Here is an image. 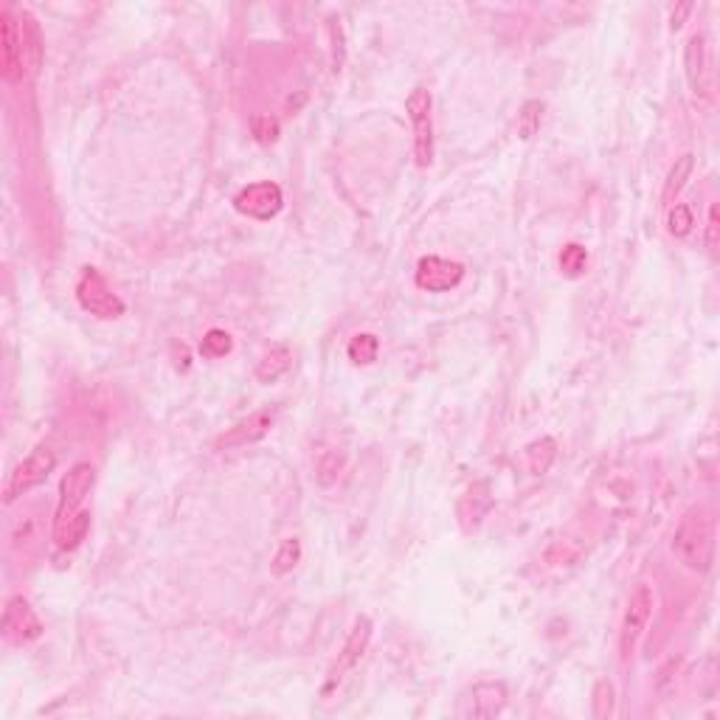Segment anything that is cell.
I'll return each instance as SVG.
<instances>
[{"label":"cell","mask_w":720,"mask_h":720,"mask_svg":"<svg viewBox=\"0 0 720 720\" xmlns=\"http://www.w3.org/2000/svg\"><path fill=\"white\" fill-rule=\"evenodd\" d=\"M673 554L695 574H709L715 566V520L706 507H690L673 532Z\"/></svg>","instance_id":"1"},{"label":"cell","mask_w":720,"mask_h":720,"mask_svg":"<svg viewBox=\"0 0 720 720\" xmlns=\"http://www.w3.org/2000/svg\"><path fill=\"white\" fill-rule=\"evenodd\" d=\"M96 484V470L90 462H79L74 465L68 473L62 476L59 481V501H57V512H54V527H51V538L54 543L71 530V523L85 512L82 504L87 499V493Z\"/></svg>","instance_id":"2"},{"label":"cell","mask_w":720,"mask_h":720,"mask_svg":"<svg viewBox=\"0 0 720 720\" xmlns=\"http://www.w3.org/2000/svg\"><path fill=\"white\" fill-rule=\"evenodd\" d=\"M406 113L414 129V160L419 170H428L434 163V99L431 90L417 85L408 99H406Z\"/></svg>","instance_id":"3"},{"label":"cell","mask_w":720,"mask_h":720,"mask_svg":"<svg viewBox=\"0 0 720 720\" xmlns=\"http://www.w3.org/2000/svg\"><path fill=\"white\" fill-rule=\"evenodd\" d=\"M57 468V456L51 447L40 445L37 450H31L26 459L9 473L6 484H4V504H12L17 501L20 496H26L28 489L40 487Z\"/></svg>","instance_id":"4"},{"label":"cell","mask_w":720,"mask_h":720,"mask_svg":"<svg viewBox=\"0 0 720 720\" xmlns=\"http://www.w3.org/2000/svg\"><path fill=\"white\" fill-rule=\"evenodd\" d=\"M77 299L82 304L85 313L102 318V321H113L124 315V302L113 293V287L108 284V279L96 271V268H85L79 282H77Z\"/></svg>","instance_id":"5"},{"label":"cell","mask_w":720,"mask_h":720,"mask_svg":"<svg viewBox=\"0 0 720 720\" xmlns=\"http://www.w3.org/2000/svg\"><path fill=\"white\" fill-rule=\"evenodd\" d=\"M650 613H653V591L647 585H636V591L631 594L625 616H622V625H619V656H622V662H631V656L636 653V644H639L642 633L647 631Z\"/></svg>","instance_id":"6"},{"label":"cell","mask_w":720,"mask_h":720,"mask_svg":"<svg viewBox=\"0 0 720 720\" xmlns=\"http://www.w3.org/2000/svg\"><path fill=\"white\" fill-rule=\"evenodd\" d=\"M0 74L6 82H20L26 77V54L20 37V20L9 6L0 9Z\"/></svg>","instance_id":"7"},{"label":"cell","mask_w":720,"mask_h":720,"mask_svg":"<svg viewBox=\"0 0 720 720\" xmlns=\"http://www.w3.org/2000/svg\"><path fill=\"white\" fill-rule=\"evenodd\" d=\"M709 40L704 31H695V35L686 40L684 48V71H686V82H690L693 93L701 96V99H712V68H709Z\"/></svg>","instance_id":"8"},{"label":"cell","mask_w":720,"mask_h":720,"mask_svg":"<svg viewBox=\"0 0 720 720\" xmlns=\"http://www.w3.org/2000/svg\"><path fill=\"white\" fill-rule=\"evenodd\" d=\"M234 209L251 220H273L284 209V194L271 180L251 183L234 198Z\"/></svg>","instance_id":"9"},{"label":"cell","mask_w":720,"mask_h":720,"mask_svg":"<svg viewBox=\"0 0 720 720\" xmlns=\"http://www.w3.org/2000/svg\"><path fill=\"white\" fill-rule=\"evenodd\" d=\"M465 279V265L456 259H445V256H422L414 282L419 290L428 293H447L453 287H459V282Z\"/></svg>","instance_id":"10"},{"label":"cell","mask_w":720,"mask_h":720,"mask_svg":"<svg viewBox=\"0 0 720 720\" xmlns=\"http://www.w3.org/2000/svg\"><path fill=\"white\" fill-rule=\"evenodd\" d=\"M504 706H507V686L501 681H478L462 698L459 715L473 717V720H489V717H499Z\"/></svg>","instance_id":"11"},{"label":"cell","mask_w":720,"mask_h":720,"mask_svg":"<svg viewBox=\"0 0 720 720\" xmlns=\"http://www.w3.org/2000/svg\"><path fill=\"white\" fill-rule=\"evenodd\" d=\"M4 636L15 644H28L43 636V622L23 597H12L4 611Z\"/></svg>","instance_id":"12"},{"label":"cell","mask_w":720,"mask_h":720,"mask_svg":"<svg viewBox=\"0 0 720 720\" xmlns=\"http://www.w3.org/2000/svg\"><path fill=\"white\" fill-rule=\"evenodd\" d=\"M276 425V411L273 408H262L245 419H240L234 428H228L220 439H217V450H231V447H245L253 445L259 439H265Z\"/></svg>","instance_id":"13"},{"label":"cell","mask_w":720,"mask_h":720,"mask_svg":"<svg viewBox=\"0 0 720 720\" xmlns=\"http://www.w3.org/2000/svg\"><path fill=\"white\" fill-rule=\"evenodd\" d=\"M369 642H372V619H369V616H360V619L355 622V628H352V633H349L344 650L338 653V662H335L333 670H330V686L338 684L349 670L357 667V662L364 659V653H366Z\"/></svg>","instance_id":"14"},{"label":"cell","mask_w":720,"mask_h":720,"mask_svg":"<svg viewBox=\"0 0 720 720\" xmlns=\"http://www.w3.org/2000/svg\"><path fill=\"white\" fill-rule=\"evenodd\" d=\"M293 366V352L282 344L271 346L265 355L259 357V364H256V380L259 383H276L282 375H287Z\"/></svg>","instance_id":"15"},{"label":"cell","mask_w":720,"mask_h":720,"mask_svg":"<svg viewBox=\"0 0 720 720\" xmlns=\"http://www.w3.org/2000/svg\"><path fill=\"white\" fill-rule=\"evenodd\" d=\"M20 37H23V54H26V71L37 74L40 62H43V35L37 20L28 12L20 15Z\"/></svg>","instance_id":"16"},{"label":"cell","mask_w":720,"mask_h":720,"mask_svg":"<svg viewBox=\"0 0 720 720\" xmlns=\"http://www.w3.org/2000/svg\"><path fill=\"white\" fill-rule=\"evenodd\" d=\"M693 170H695V155H693V152L681 155V158L673 163V170H670V175H667V180H664V189H662V203H664L667 209L678 201V194L684 191L686 180L693 178Z\"/></svg>","instance_id":"17"},{"label":"cell","mask_w":720,"mask_h":720,"mask_svg":"<svg viewBox=\"0 0 720 720\" xmlns=\"http://www.w3.org/2000/svg\"><path fill=\"white\" fill-rule=\"evenodd\" d=\"M377 352H380V341H377V335H372V333H360V335H355V338L349 341V346H346L349 360H352V364H357V366L375 364V360H377Z\"/></svg>","instance_id":"18"},{"label":"cell","mask_w":720,"mask_h":720,"mask_svg":"<svg viewBox=\"0 0 720 720\" xmlns=\"http://www.w3.org/2000/svg\"><path fill=\"white\" fill-rule=\"evenodd\" d=\"M299 561H302V543H299V538H284V540L279 543L276 554H273L271 571H273L276 577H282V574H287V571L296 569Z\"/></svg>","instance_id":"19"},{"label":"cell","mask_w":720,"mask_h":720,"mask_svg":"<svg viewBox=\"0 0 720 720\" xmlns=\"http://www.w3.org/2000/svg\"><path fill=\"white\" fill-rule=\"evenodd\" d=\"M231 349H234V341L225 330H209L201 341V355L209 360H220L225 355H231Z\"/></svg>","instance_id":"20"},{"label":"cell","mask_w":720,"mask_h":720,"mask_svg":"<svg viewBox=\"0 0 720 720\" xmlns=\"http://www.w3.org/2000/svg\"><path fill=\"white\" fill-rule=\"evenodd\" d=\"M540 118H543V102L532 99V102L523 105L520 113H518V133H520V139L530 141L540 129Z\"/></svg>","instance_id":"21"},{"label":"cell","mask_w":720,"mask_h":720,"mask_svg":"<svg viewBox=\"0 0 720 720\" xmlns=\"http://www.w3.org/2000/svg\"><path fill=\"white\" fill-rule=\"evenodd\" d=\"M585 268H588V251L582 248V245H566L563 251H561V271L566 273V276H571V279H577V276H582L585 273Z\"/></svg>","instance_id":"22"},{"label":"cell","mask_w":720,"mask_h":720,"mask_svg":"<svg viewBox=\"0 0 720 720\" xmlns=\"http://www.w3.org/2000/svg\"><path fill=\"white\" fill-rule=\"evenodd\" d=\"M693 225H695V220H693V209L690 206H684V203H673L670 206V214H667V231L673 234V237H686L693 231Z\"/></svg>","instance_id":"23"},{"label":"cell","mask_w":720,"mask_h":720,"mask_svg":"<svg viewBox=\"0 0 720 720\" xmlns=\"http://www.w3.org/2000/svg\"><path fill=\"white\" fill-rule=\"evenodd\" d=\"M341 468H344V456L335 453V450H324L318 465H315V476H318L321 484H333L341 476Z\"/></svg>","instance_id":"24"},{"label":"cell","mask_w":720,"mask_h":720,"mask_svg":"<svg viewBox=\"0 0 720 720\" xmlns=\"http://www.w3.org/2000/svg\"><path fill=\"white\" fill-rule=\"evenodd\" d=\"M87 530H90V512H82V515H79V518L71 523V530H68V532H65V535L57 540V546H59V549H65V551L77 549V546L85 540Z\"/></svg>","instance_id":"25"},{"label":"cell","mask_w":720,"mask_h":720,"mask_svg":"<svg viewBox=\"0 0 720 720\" xmlns=\"http://www.w3.org/2000/svg\"><path fill=\"white\" fill-rule=\"evenodd\" d=\"M616 706V693L611 681H597L594 686V717H608Z\"/></svg>","instance_id":"26"},{"label":"cell","mask_w":720,"mask_h":720,"mask_svg":"<svg viewBox=\"0 0 720 720\" xmlns=\"http://www.w3.org/2000/svg\"><path fill=\"white\" fill-rule=\"evenodd\" d=\"M251 127H253V136L259 144H273L279 139V121L271 116H256Z\"/></svg>","instance_id":"27"},{"label":"cell","mask_w":720,"mask_h":720,"mask_svg":"<svg viewBox=\"0 0 720 720\" xmlns=\"http://www.w3.org/2000/svg\"><path fill=\"white\" fill-rule=\"evenodd\" d=\"M706 248L712 256H717L720 248V220H717V206L709 209V220H706Z\"/></svg>","instance_id":"28"},{"label":"cell","mask_w":720,"mask_h":720,"mask_svg":"<svg viewBox=\"0 0 720 720\" xmlns=\"http://www.w3.org/2000/svg\"><path fill=\"white\" fill-rule=\"evenodd\" d=\"M693 12V4H681V6H675L673 9V15H670V23H673V28L678 31L681 26H684V20H686V15Z\"/></svg>","instance_id":"29"}]
</instances>
